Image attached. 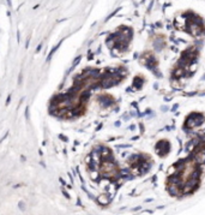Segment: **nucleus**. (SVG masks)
I'll return each mask as SVG.
<instances>
[{"mask_svg":"<svg viewBox=\"0 0 205 215\" xmlns=\"http://www.w3.org/2000/svg\"><path fill=\"white\" fill-rule=\"evenodd\" d=\"M141 61H142V64H143L145 67H148L149 70H151V71H156V67H157V65H158V61L156 60V58L151 54V53H145L143 57L141 58Z\"/></svg>","mask_w":205,"mask_h":215,"instance_id":"5","label":"nucleus"},{"mask_svg":"<svg viewBox=\"0 0 205 215\" xmlns=\"http://www.w3.org/2000/svg\"><path fill=\"white\" fill-rule=\"evenodd\" d=\"M155 149H156V153H157L160 156L163 157V156H165V155L169 153V150H170V143H169V141H165V139L160 141V142H157Z\"/></svg>","mask_w":205,"mask_h":215,"instance_id":"6","label":"nucleus"},{"mask_svg":"<svg viewBox=\"0 0 205 215\" xmlns=\"http://www.w3.org/2000/svg\"><path fill=\"white\" fill-rule=\"evenodd\" d=\"M150 157L146 156V155H143V154H139V155H134V156L131 157L130 160V166L132 168V171H141V174L142 173H145L149 168H150Z\"/></svg>","mask_w":205,"mask_h":215,"instance_id":"3","label":"nucleus"},{"mask_svg":"<svg viewBox=\"0 0 205 215\" xmlns=\"http://www.w3.org/2000/svg\"><path fill=\"white\" fill-rule=\"evenodd\" d=\"M185 30L192 36H200L205 34L204 22L198 15L193 12L185 13Z\"/></svg>","mask_w":205,"mask_h":215,"instance_id":"2","label":"nucleus"},{"mask_svg":"<svg viewBox=\"0 0 205 215\" xmlns=\"http://www.w3.org/2000/svg\"><path fill=\"white\" fill-rule=\"evenodd\" d=\"M97 100L102 103V106H104V107H108V106H110L114 102V99L112 98L110 95H101V96H99Z\"/></svg>","mask_w":205,"mask_h":215,"instance_id":"7","label":"nucleus"},{"mask_svg":"<svg viewBox=\"0 0 205 215\" xmlns=\"http://www.w3.org/2000/svg\"><path fill=\"white\" fill-rule=\"evenodd\" d=\"M132 39V29L127 27H121L116 30L115 34L110 35L109 39L107 40L108 47L115 48L119 52H125L128 48L130 41Z\"/></svg>","mask_w":205,"mask_h":215,"instance_id":"1","label":"nucleus"},{"mask_svg":"<svg viewBox=\"0 0 205 215\" xmlns=\"http://www.w3.org/2000/svg\"><path fill=\"white\" fill-rule=\"evenodd\" d=\"M144 83V78L142 76H137L134 81H133V85L136 87V88H138V89H141L142 88V84Z\"/></svg>","mask_w":205,"mask_h":215,"instance_id":"8","label":"nucleus"},{"mask_svg":"<svg viewBox=\"0 0 205 215\" xmlns=\"http://www.w3.org/2000/svg\"><path fill=\"white\" fill-rule=\"evenodd\" d=\"M204 119H205V117L202 113H196V112H193V113H191L188 117L186 118L184 127L187 129V130H191V129H193V127H197V126H199V125L203 124Z\"/></svg>","mask_w":205,"mask_h":215,"instance_id":"4","label":"nucleus"}]
</instances>
